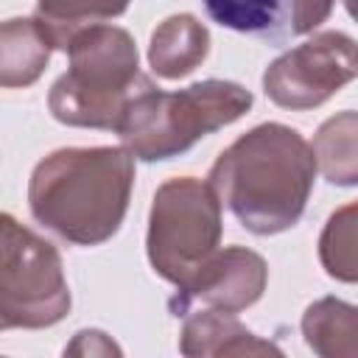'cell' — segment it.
Returning a JSON list of instances; mask_svg holds the SVG:
<instances>
[{
	"label": "cell",
	"instance_id": "cell-9",
	"mask_svg": "<svg viewBox=\"0 0 358 358\" xmlns=\"http://www.w3.org/2000/svg\"><path fill=\"white\" fill-rule=\"evenodd\" d=\"M336 0H204L213 22L271 42L285 45L294 36L310 34L322 25Z\"/></svg>",
	"mask_w": 358,
	"mask_h": 358
},
{
	"label": "cell",
	"instance_id": "cell-13",
	"mask_svg": "<svg viewBox=\"0 0 358 358\" xmlns=\"http://www.w3.org/2000/svg\"><path fill=\"white\" fill-rule=\"evenodd\" d=\"M302 338L322 358H358V305L336 296L310 302L302 313Z\"/></svg>",
	"mask_w": 358,
	"mask_h": 358
},
{
	"label": "cell",
	"instance_id": "cell-18",
	"mask_svg": "<svg viewBox=\"0 0 358 358\" xmlns=\"http://www.w3.org/2000/svg\"><path fill=\"white\" fill-rule=\"evenodd\" d=\"M341 3H344L347 14H350V17H352V20L358 22V0H341Z\"/></svg>",
	"mask_w": 358,
	"mask_h": 358
},
{
	"label": "cell",
	"instance_id": "cell-6",
	"mask_svg": "<svg viewBox=\"0 0 358 358\" xmlns=\"http://www.w3.org/2000/svg\"><path fill=\"white\" fill-rule=\"evenodd\" d=\"M0 229V330L59 324L73 305L59 249L8 213Z\"/></svg>",
	"mask_w": 358,
	"mask_h": 358
},
{
	"label": "cell",
	"instance_id": "cell-3",
	"mask_svg": "<svg viewBox=\"0 0 358 358\" xmlns=\"http://www.w3.org/2000/svg\"><path fill=\"white\" fill-rule=\"evenodd\" d=\"M64 53L70 67L48 92V109L64 126L117 131L131 101L154 87L140 70L131 34L120 25L81 28Z\"/></svg>",
	"mask_w": 358,
	"mask_h": 358
},
{
	"label": "cell",
	"instance_id": "cell-5",
	"mask_svg": "<svg viewBox=\"0 0 358 358\" xmlns=\"http://www.w3.org/2000/svg\"><path fill=\"white\" fill-rule=\"evenodd\" d=\"M221 199L210 182L173 176L154 193L145 252L157 277L185 285L221 246Z\"/></svg>",
	"mask_w": 358,
	"mask_h": 358
},
{
	"label": "cell",
	"instance_id": "cell-17",
	"mask_svg": "<svg viewBox=\"0 0 358 358\" xmlns=\"http://www.w3.org/2000/svg\"><path fill=\"white\" fill-rule=\"evenodd\" d=\"M70 355H120V347L101 330H78L76 338L64 347Z\"/></svg>",
	"mask_w": 358,
	"mask_h": 358
},
{
	"label": "cell",
	"instance_id": "cell-2",
	"mask_svg": "<svg viewBox=\"0 0 358 358\" xmlns=\"http://www.w3.org/2000/svg\"><path fill=\"white\" fill-rule=\"evenodd\" d=\"M131 187L134 157L123 145L59 148L34 165L28 207L62 241L98 246L120 229Z\"/></svg>",
	"mask_w": 358,
	"mask_h": 358
},
{
	"label": "cell",
	"instance_id": "cell-14",
	"mask_svg": "<svg viewBox=\"0 0 358 358\" xmlns=\"http://www.w3.org/2000/svg\"><path fill=\"white\" fill-rule=\"evenodd\" d=\"M316 168L330 185H358V112H338L327 117L313 134Z\"/></svg>",
	"mask_w": 358,
	"mask_h": 358
},
{
	"label": "cell",
	"instance_id": "cell-16",
	"mask_svg": "<svg viewBox=\"0 0 358 358\" xmlns=\"http://www.w3.org/2000/svg\"><path fill=\"white\" fill-rule=\"evenodd\" d=\"M319 263L338 282H358V199L333 210L319 235Z\"/></svg>",
	"mask_w": 358,
	"mask_h": 358
},
{
	"label": "cell",
	"instance_id": "cell-11",
	"mask_svg": "<svg viewBox=\"0 0 358 358\" xmlns=\"http://www.w3.org/2000/svg\"><path fill=\"white\" fill-rule=\"evenodd\" d=\"M210 53V31L193 14L165 17L148 42V64L159 78L176 81L190 76Z\"/></svg>",
	"mask_w": 358,
	"mask_h": 358
},
{
	"label": "cell",
	"instance_id": "cell-7",
	"mask_svg": "<svg viewBox=\"0 0 358 358\" xmlns=\"http://www.w3.org/2000/svg\"><path fill=\"white\" fill-rule=\"evenodd\" d=\"M352 78H358V42L344 31H319L266 67L263 90L277 106L305 112L330 101Z\"/></svg>",
	"mask_w": 358,
	"mask_h": 358
},
{
	"label": "cell",
	"instance_id": "cell-10",
	"mask_svg": "<svg viewBox=\"0 0 358 358\" xmlns=\"http://www.w3.org/2000/svg\"><path fill=\"white\" fill-rule=\"evenodd\" d=\"M182 333H179V352L190 358L204 355H280L282 350L274 341H266L255 336L246 324H241L227 310H190L182 316Z\"/></svg>",
	"mask_w": 358,
	"mask_h": 358
},
{
	"label": "cell",
	"instance_id": "cell-4",
	"mask_svg": "<svg viewBox=\"0 0 358 358\" xmlns=\"http://www.w3.org/2000/svg\"><path fill=\"white\" fill-rule=\"evenodd\" d=\"M252 92L238 81L204 78L165 92L157 84L137 95L115 131L120 145L143 162H162L190 151L201 137L235 123L252 109Z\"/></svg>",
	"mask_w": 358,
	"mask_h": 358
},
{
	"label": "cell",
	"instance_id": "cell-12",
	"mask_svg": "<svg viewBox=\"0 0 358 358\" xmlns=\"http://www.w3.org/2000/svg\"><path fill=\"white\" fill-rule=\"evenodd\" d=\"M53 39L36 17H11L0 28V84L6 90L31 87L48 67Z\"/></svg>",
	"mask_w": 358,
	"mask_h": 358
},
{
	"label": "cell",
	"instance_id": "cell-8",
	"mask_svg": "<svg viewBox=\"0 0 358 358\" xmlns=\"http://www.w3.org/2000/svg\"><path fill=\"white\" fill-rule=\"evenodd\" d=\"M268 282L266 260L246 246L218 249L185 285L176 288L168 308L173 316L190 313L196 305L238 313L252 308Z\"/></svg>",
	"mask_w": 358,
	"mask_h": 358
},
{
	"label": "cell",
	"instance_id": "cell-1",
	"mask_svg": "<svg viewBox=\"0 0 358 358\" xmlns=\"http://www.w3.org/2000/svg\"><path fill=\"white\" fill-rule=\"evenodd\" d=\"M316 171L313 145L296 129L260 123L218 154L210 185L243 229L277 235L299 224Z\"/></svg>",
	"mask_w": 358,
	"mask_h": 358
},
{
	"label": "cell",
	"instance_id": "cell-15",
	"mask_svg": "<svg viewBox=\"0 0 358 358\" xmlns=\"http://www.w3.org/2000/svg\"><path fill=\"white\" fill-rule=\"evenodd\" d=\"M131 0H36V20L53 39L59 50H67V42L90 25L120 17Z\"/></svg>",
	"mask_w": 358,
	"mask_h": 358
}]
</instances>
